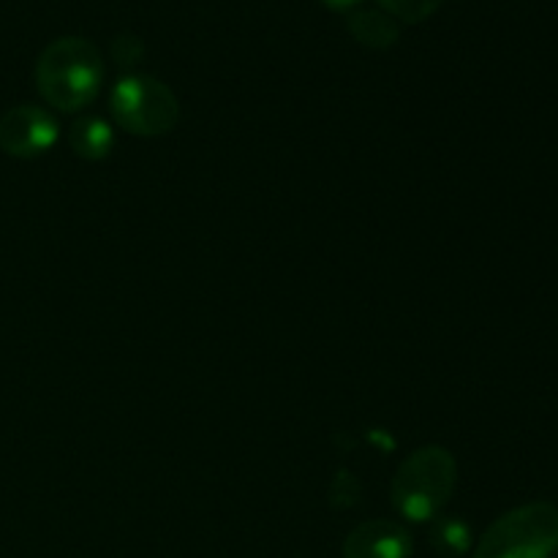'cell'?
<instances>
[{"label": "cell", "instance_id": "cell-1", "mask_svg": "<svg viewBox=\"0 0 558 558\" xmlns=\"http://www.w3.org/2000/svg\"><path fill=\"white\" fill-rule=\"evenodd\" d=\"M104 82V58L87 38H58L36 63V87L44 101L60 112H76L98 96Z\"/></svg>", "mask_w": 558, "mask_h": 558}, {"label": "cell", "instance_id": "cell-2", "mask_svg": "<svg viewBox=\"0 0 558 558\" xmlns=\"http://www.w3.org/2000/svg\"><path fill=\"white\" fill-rule=\"evenodd\" d=\"M456 458L445 447H423L412 452L392 480V505L407 521L425 523L439 515L456 490Z\"/></svg>", "mask_w": 558, "mask_h": 558}, {"label": "cell", "instance_id": "cell-3", "mask_svg": "<svg viewBox=\"0 0 558 558\" xmlns=\"http://www.w3.org/2000/svg\"><path fill=\"white\" fill-rule=\"evenodd\" d=\"M558 550V510L532 501L501 515L480 537L474 558H550Z\"/></svg>", "mask_w": 558, "mask_h": 558}, {"label": "cell", "instance_id": "cell-4", "mask_svg": "<svg viewBox=\"0 0 558 558\" xmlns=\"http://www.w3.org/2000/svg\"><path fill=\"white\" fill-rule=\"evenodd\" d=\"M112 114L136 136H161L178 125L180 107L174 93L156 76H123L114 85Z\"/></svg>", "mask_w": 558, "mask_h": 558}, {"label": "cell", "instance_id": "cell-5", "mask_svg": "<svg viewBox=\"0 0 558 558\" xmlns=\"http://www.w3.org/2000/svg\"><path fill=\"white\" fill-rule=\"evenodd\" d=\"M58 140V123L49 112L22 104L0 118V147L9 156L33 158L47 153Z\"/></svg>", "mask_w": 558, "mask_h": 558}, {"label": "cell", "instance_id": "cell-6", "mask_svg": "<svg viewBox=\"0 0 558 558\" xmlns=\"http://www.w3.org/2000/svg\"><path fill=\"white\" fill-rule=\"evenodd\" d=\"M412 556V534L396 521L360 523L343 539V558H409Z\"/></svg>", "mask_w": 558, "mask_h": 558}, {"label": "cell", "instance_id": "cell-7", "mask_svg": "<svg viewBox=\"0 0 558 558\" xmlns=\"http://www.w3.org/2000/svg\"><path fill=\"white\" fill-rule=\"evenodd\" d=\"M347 25L349 33L368 49H387L401 36L398 20L387 14L385 9H363V5H357V9L349 11Z\"/></svg>", "mask_w": 558, "mask_h": 558}, {"label": "cell", "instance_id": "cell-8", "mask_svg": "<svg viewBox=\"0 0 558 558\" xmlns=\"http://www.w3.org/2000/svg\"><path fill=\"white\" fill-rule=\"evenodd\" d=\"M114 145V134L112 125L107 123L104 118H87L76 120L71 125V147H74L76 156L87 158V161H98V158L107 156Z\"/></svg>", "mask_w": 558, "mask_h": 558}, {"label": "cell", "instance_id": "cell-9", "mask_svg": "<svg viewBox=\"0 0 558 558\" xmlns=\"http://www.w3.org/2000/svg\"><path fill=\"white\" fill-rule=\"evenodd\" d=\"M472 545V532L461 518H439L430 526V548L441 558H458Z\"/></svg>", "mask_w": 558, "mask_h": 558}, {"label": "cell", "instance_id": "cell-10", "mask_svg": "<svg viewBox=\"0 0 558 558\" xmlns=\"http://www.w3.org/2000/svg\"><path fill=\"white\" fill-rule=\"evenodd\" d=\"M445 0H379V9L403 22H423L434 14Z\"/></svg>", "mask_w": 558, "mask_h": 558}, {"label": "cell", "instance_id": "cell-11", "mask_svg": "<svg viewBox=\"0 0 558 558\" xmlns=\"http://www.w3.org/2000/svg\"><path fill=\"white\" fill-rule=\"evenodd\" d=\"M112 52L120 65H134L136 60L142 58V44L136 41L134 36H120L118 41L112 44Z\"/></svg>", "mask_w": 558, "mask_h": 558}, {"label": "cell", "instance_id": "cell-12", "mask_svg": "<svg viewBox=\"0 0 558 558\" xmlns=\"http://www.w3.org/2000/svg\"><path fill=\"white\" fill-rule=\"evenodd\" d=\"M325 5H330L332 11H352L357 5H363V0H322Z\"/></svg>", "mask_w": 558, "mask_h": 558}]
</instances>
